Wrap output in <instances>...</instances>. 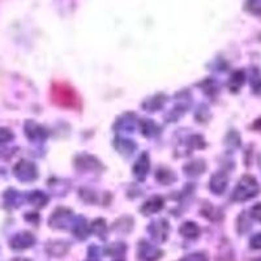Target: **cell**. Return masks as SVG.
Masks as SVG:
<instances>
[{"mask_svg": "<svg viewBox=\"0 0 261 261\" xmlns=\"http://www.w3.org/2000/svg\"><path fill=\"white\" fill-rule=\"evenodd\" d=\"M34 243V238H33L32 234L29 232H21V234H17L11 242V247L15 249H24L30 247Z\"/></svg>", "mask_w": 261, "mask_h": 261, "instance_id": "2", "label": "cell"}, {"mask_svg": "<svg viewBox=\"0 0 261 261\" xmlns=\"http://www.w3.org/2000/svg\"><path fill=\"white\" fill-rule=\"evenodd\" d=\"M51 99L55 105L65 109H80L81 99L76 90L67 83H55L51 86Z\"/></svg>", "mask_w": 261, "mask_h": 261, "instance_id": "1", "label": "cell"}, {"mask_svg": "<svg viewBox=\"0 0 261 261\" xmlns=\"http://www.w3.org/2000/svg\"><path fill=\"white\" fill-rule=\"evenodd\" d=\"M13 261H28V260H24V258H16V260Z\"/></svg>", "mask_w": 261, "mask_h": 261, "instance_id": "6", "label": "cell"}, {"mask_svg": "<svg viewBox=\"0 0 261 261\" xmlns=\"http://www.w3.org/2000/svg\"><path fill=\"white\" fill-rule=\"evenodd\" d=\"M252 214L256 220L261 221V205H256L255 208L252 209Z\"/></svg>", "mask_w": 261, "mask_h": 261, "instance_id": "5", "label": "cell"}, {"mask_svg": "<svg viewBox=\"0 0 261 261\" xmlns=\"http://www.w3.org/2000/svg\"><path fill=\"white\" fill-rule=\"evenodd\" d=\"M12 137L13 135L11 134L8 129H6V128H0V144L7 143V141H9Z\"/></svg>", "mask_w": 261, "mask_h": 261, "instance_id": "3", "label": "cell"}, {"mask_svg": "<svg viewBox=\"0 0 261 261\" xmlns=\"http://www.w3.org/2000/svg\"><path fill=\"white\" fill-rule=\"evenodd\" d=\"M251 246H252V248H261V234L255 235V237L251 239Z\"/></svg>", "mask_w": 261, "mask_h": 261, "instance_id": "4", "label": "cell"}]
</instances>
